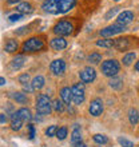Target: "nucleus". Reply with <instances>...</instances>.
<instances>
[{
    "instance_id": "obj_1",
    "label": "nucleus",
    "mask_w": 139,
    "mask_h": 147,
    "mask_svg": "<svg viewBox=\"0 0 139 147\" xmlns=\"http://www.w3.org/2000/svg\"><path fill=\"white\" fill-rule=\"evenodd\" d=\"M52 109V103H51L50 98L46 94H40L36 98V110L40 115H48Z\"/></svg>"
},
{
    "instance_id": "obj_2",
    "label": "nucleus",
    "mask_w": 139,
    "mask_h": 147,
    "mask_svg": "<svg viewBox=\"0 0 139 147\" xmlns=\"http://www.w3.org/2000/svg\"><path fill=\"white\" fill-rule=\"evenodd\" d=\"M101 70H102V72H103V75L114 78V76H116V74L119 72L120 66L115 59H110V60H106V62L102 63Z\"/></svg>"
},
{
    "instance_id": "obj_3",
    "label": "nucleus",
    "mask_w": 139,
    "mask_h": 147,
    "mask_svg": "<svg viewBox=\"0 0 139 147\" xmlns=\"http://www.w3.org/2000/svg\"><path fill=\"white\" fill-rule=\"evenodd\" d=\"M23 52H38L44 48V42L40 38H30L23 43Z\"/></svg>"
},
{
    "instance_id": "obj_4",
    "label": "nucleus",
    "mask_w": 139,
    "mask_h": 147,
    "mask_svg": "<svg viewBox=\"0 0 139 147\" xmlns=\"http://www.w3.org/2000/svg\"><path fill=\"white\" fill-rule=\"evenodd\" d=\"M72 30H74V26L71 22L68 20H62V22H59L58 24H55L54 27V32L56 35L59 36H67V35H71L72 34Z\"/></svg>"
},
{
    "instance_id": "obj_5",
    "label": "nucleus",
    "mask_w": 139,
    "mask_h": 147,
    "mask_svg": "<svg viewBox=\"0 0 139 147\" xmlns=\"http://www.w3.org/2000/svg\"><path fill=\"white\" fill-rule=\"evenodd\" d=\"M71 92H72V102L75 105H80L84 100V86L83 83H76L71 87Z\"/></svg>"
},
{
    "instance_id": "obj_6",
    "label": "nucleus",
    "mask_w": 139,
    "mask_h": 147,
    "mask_svg": "<svg viewBox=\"0 0 139 147\" xmlns=\"http://www.w3.org/2000/svg\"><path fill=\"white\" fill-rule=\"evenodd\" d=\"M126 28H124V26H122V24H112V26H110V27H106L103 28L101 31V35L103 36V38H111V36L116 35V34H120V32H123Z\"/></svg>"
},
{
    "instance_id": "obj_7",
    "label": "nucleus",
    "mask_w": 139,
    "mask_h": 147,
    "mask_svg": "<svg viewBox=\"0 0 139 147\" xmlns=\"http://www.w3.org/2000/svg\"><path fill=\"white\" fill-rule=\"evenodd\" d=\"M79 78H80V80L83 83H91V82L95 80V78H96V72L94 68L91 67H86L83 70L79 72Z\"/></svg>"
},
{
    "instance_id": "obj_8",
    "label": "nucleus",
    "mask_w": 139,
    "mask_h": 147,
    "mask_svg": "<svg viewBox=\"0 0 139 147\" xmlns=\"http://www.w3.org/2000/svg\"><path fill=\"white\" fill-rule=\"evenodd\" d=\"M90 114L92 116H99L103 112V102L101 99H94L90 105Z\"/></svg>"
},
{
    "instance_id": "obj_9",
    "label": "nucleus",
    "mask_w": 139,
    "mask_h": 147,
    "mask_svg": "<svg viewBox=\"0 0 139 147\" xmlns=\"http://www.w3.org/2000/svg\"><path fill=\"white\" fill-rule=\"evenodd\" d=\"M42 8L50 13H59V1L58 0H44Z\"/></svg>"
},
{
    "instance_id": "obj_10",
    "label": "nucleus",
    "mask_w": 139,
    "mask_h": 147,
    "mask_svg": "<svg viewBox=\"0 0 139 147\" xmlns=\"http://www.w3.org/2000/svg\"><path fill=\"white\" fill-rule=\"evenodd\" d=\"M50 68H51V71H52V74L59 75V74L64 72V70H66V63H64L63 59H56V60H54V62L51 63Z\"/></svg>"
},
{
    "instance_id": "obj_11",
    "label": "nucleus",
    "mask_w": 139,
    "mask_h": 147,
    "mask_svg": "<svg viewBox=\"0 0 139 147\" xmlns=\"http://www.w3.org/2000/svg\"><path fill=\"white\" fill-rule=\"evenodd\" d=\"M59 1V13H66L71 8H74L76 0H58Z\"/></svg>"
},
{
    "instance_id": "obj_12",
    "label": "nucleus",
    "mask_w": 139,
    "mask_h": 147,
    "mask_svg": "<svg viewBox=\"0 0 139 147\" xmlns=\"http://www.w3.org/2000/svg\"><path fill=\"white\" fill-rule=\"evenodd\" d=\"M51 47H52L55 51H62L67 47V40L64 38H62V36L54 38L51 40Z\"/></svg>"
},
{
    "instance_id": "obj_13",
    "label": "nucleus",
    "mask_w": 139,
    "mask_h": 147,
    "mask_svg": "<svg viewBox=\"0 0 139 147\" xmlns=\"http://www.w3.org/2000/svg\"><path fill=\"white\" fill-rule=\"evenodd\" d=\"M132 19H134V13H132L131 11H123L122 13H119V16H118V24L126 26V24L131 23Z\"/></svg>"
},
{
    "instance_id": "obj_14",
    "label": "nucleus",
    "mask_w": 139,
    "mask_h": 147,
    "mask_svg": "<svg viewBox=\"0 0 139 147\" xmlns=\"http://www.w3.org/2000/svg\"><path fill=\"white\" fill-rule=\"evenodd\" d=\"M130 47V43H128V39L126 38H119L114 40V48H116L118 51H126Z\"/></svg>"
},
{
    "instance_id": "obj_15",
    "label": "nucleus",
    "mask_w": 139,
    "mask_h": 147,
    "mask_svg": "<svg viewBox=\"0 0 139 147\" xmlns=\"http://www.w3.org/2000/svg\"><path fill=\"white\" fill-rule=\"evenodd\" d=\"M60 96H62V100L66 103V105H70L72 102V92H71V88L70 87H63L60 90Z\"/></svg>"
},
{
    "instance_id": "obj_16",
    "label": "nucleus",
    "mask_w": 139,
    "mask_h": 147,
    "mask_svg": "<svg viewBox=\"0 0 139 147\" xmlns=\"http://www.w3.org/2000/svg\"><path fill=\"white\" fill-rule=\"evenodd\" d=\"M16 114H18V116H19V118L23 120V122H30V120L32 119L31 111H30L28 109H26V107H23V109L18 110V111H16Z\"/></svg>"
},
{
    "instance_id": "obj_17",
    "label": "nucleus",
    "mask_w": 139,
    "mask_h": 147,
    "mask_svg": "<svg viewBox=\"0 0 139 147\" xmlns=\"http://www.w3.org/2000/svg\"><path fill=\"white\" fill-rule=\"evenodd\" d=\"M22 126H23V120L20 119L19 116H18V114L15 112L11 118V128L13 131H18V130L22 128Z\"/></svg>"
},
{
    "instance_id": "obj_18",
    "label": "nucleus",
    "mask_w": 139,
    "mask_h": 147,
    "mask_svg": "<svg viewBox=\"0 0 139 147\" xmlns=\"http://www.w3.org/2000/svg\"><path fill=\"white\" fill-rule=\"evenodd\" d=\"M18 47H19V44H18V42H16L15 39H8L5 46H4V50L7 51V52H9V54H12V52L18 51Z\"/></svg>"
},
{
    "instance_id": "obj_19",
    "label": "nucleus",
    "mask_w": 139,
    "mask_h": 147,
    "mask_svg": "<svg viewBox=\"0 0 139 147\" xmlns=\"http://www.w3.org/2000/svg\"><path fill=\"white\" fill-rule=\"evenodd\" d=\"M16 11L19 12V13H31L34 11V8L30 3L27 1H23V3H20L18 7H16Z\"/></svg>"
},
{
    "instance_id": "obj_20",
    "label": "nucleus",
    "mask_w": 139,
    "mask_h": 147,
    "mask_svg": "<svg viewBox=\"0 0 139 147\" xmlns=\"http://www.w3.org/2000/svg\"><path fill=\"white\" fill-rule=\"evenodd\" d=\"M43 86H44V78L42 75H38V76H35L31 82V87L32 90H42Z\"/></svg>"
},
{
    "instance_id": "obj_21",
    "label": "nucleus",
    "mask_w": 139,
    "mask_h": 147,
    "mask_svg": "<svg viewBox=\"0 0 139 147\" xmlns=\"http://www.w3.org/2000/svg\"><path fill=\"white\" fill-rule=\"evenodd\" d=\"M24 62H26V58L22 56V55H19V56H16L11 62V68L12 70H19L20 67L24 66Z\"/></svg>"
},
{
    "instance_id": "obj_22",
    "label": "nucleus",
    "mask_w": 139,
    "mask_h": 147,
    "mask_svg": "<svg viewBox=\"0 0 139 147\" xmlns=\"http://www.w3.org/2000/svg\"><path fill=\"white\" fill-rule=\"evenodd\" d=\"M71 143H72L74 146L82 143V134L76 127H75V130L72 131V135H71Z\"/></svg>"
},
{
    "instance_id": "obj_23",
    "label": "nucleus",
    "mask_w": 139,
    "mask_h": 147,
    "mask_svg": "<svg viewBox=\"0 0 139 147\" xmlns=\"http://www.w3.org/2000/svg\"><path fill=\"white\" fill-rule=\"evenodd\" d=\"M128 119H130V123L131 124H136L139 120V112L138 110L135 109H131L130 112H128Z\"/></svg>"
},
{
    "instance_id": "obj_24",
    "label": "nucleus",
    "mask_w": 139,
    "mask_h": 147,
    "mask_svg": "<svg viewBox=\"0 0 139 147\" xmlns=\"http://www.w3.org/2000/svg\"><path fill=\"white\" fill-rule=\"evenodd\" d=\"M12 96V99L13 100H16L18 103H27V96H26V94H23V92H13L11 95Z\"/></svg>"
},
{
    "instance_id": "obj_25",
    "label": "nucleus",
    "mask_w": 139,
    "mask_h": 147,
    "mask_svg": "<svg viewBox=\"0 0 139 147\" xmlns=\"http://www.w3.org/2000/svg\"><path fill=\"white\" fill-rule=\"evenodd\" d=\"M110 86H111L112 88H115V90H120L122 88V86H123V80H122L120 78L114 76L111 79V82H110Z\"/></svg>"
},
{
    "instance_id": "obj_26",
    "label": "nucleus",
    "mask_w": 139,
    "mask_h": 147,
    "mask_svg": "<svg viewBox=\"0 0 139 147\" xmlns=\"http://www.w3.org/2000/svg\"><path fill=\"white\" fill-rule=\"evenodd\" d=\"M98 47H104V48H111L114 47V40L111 39H103V40H98L96 42Z\"/></svg>"
},
{
    "instance_id": "obj_27",
    "label": "nucleus",
    "mask_w": 139,
    "mask_h": 147,
    "mask_svg": "<svg viewBox=\"0 0 139 147\" xmlns=\"http://www.w3.org/2000/svg\"><path fill=\"white\" fill-rule=\"evenodd\" d=\"M135 52H128L127 55H124L123 56V64L124 66H130L134 60H135Z\"/></svg>"
},
{
    "instance_id": "obj_28",
    "label": "nucleus",
    "mask_w": 139,
    "mask_h": 147,
    "mask_svg": "<svg viewBox=\"0 0 139 147\" xmlns=\"http://www.w3.org/2000/svg\"><path fill=\"white\" fill-rule=\"evenodd\" d=\"M92 139H94V142H96L98 144H106L108 142L107 136L102 135V134H95V135L92 136Z\"/></svg>"
},
{
    "instance_id": "obj_29",
    "label": "nucleus",
    "mask_w": 139,
    "mask_h": 147,
    "mask_svg": "<svg viewBox=\"0 0 139 147\" xmlns=\"http://www.w3.org/2000/svg\"><path fill=\"white\" fill-rule=\"evenodd\" d=\"M88 62L92 63V64H98V63L102 62V55L98 54V52H92V54L88 56Z\"/></svg>"
},
{
    "instance_id": "obj_30",
    "label": "nucleus",
    "mask_w": 139,
    "mask_h": 147,
    "mask_svg": "<svg viewBox=\"0 0 139 147\" xmlns=\"http://www.w3.org/2000/svg\"><path fill=\"white\" fill-rule=\"evenodd\" d=\"M52 109H54L56 112H63V110H64V106H63L62 100L55 99V100L52 102Z\"/></svg>"
},
{
    "instance_id": "obj_31",
    "label": "nucleus",
    "mask_w": 139,
    "mask_h": 147,
    "mask_svg": "<svg viewBox=\"0 0 139 147\" xmlns=\"http://www.w3.org/2000/svg\"><path fill=\"white\" fill-rule=\"evenodd\" d=\"M67 134H68V130H67V127H60V128H58V131H56V136H58L60 140L66 139Z\"/></svg>"
},
{
    "instance_id": "obj_32",
    "label": "nucleus",
    "mask_w": 139,
    "mask_h": 147,
    "mask_svg": "<svg viewBox=\"0 0 139 147\" xmlns=\"http://www.w3.org/2000/svg\"><path fill=\"white\" fill-rule=\"evenodd\" d=\"M118 142L122 147H134V143L131 140H127L126 138H118Z\"/></svg>"
},
{
    "instance_id": "obj_33",
    "label": "nucleus",
    "mask_w": 139,
    "mask_h": 147,
    "mask_svg": "<svg viewBox=\"0 0 139 147\" xmlns=\"http://www.w3.org/2000/svg\"><path fill=\"white\" fill-rule=\"evenodd\" d=\"M56 131H58V127H56V126H50V127L46 130V135L48 136V138L55 136L56 135Z\"/></svg>"
},
{
    "instance_id": "obj_34",
    "label": "nucleus",
    "mask_w": 139,
    "mask_h": 147,
    "mask_svg": "<svg viewBox=\"0 0 139 147\" xmlns=\"http://www.w3.org/2000/svg\"><path fill=\"white\" fill-rule=\"evenodd\" d=\"M28 80H30V75H28V74H23V75H20L19 76V82L22 83V84L28 83Z\"/></svg>"
},
{
    "instance_id": "obj_35",
    "label": "nucleus",
    "mask_w": 139,
    "mask_h": 147,
    "mask_svg": "<svg viewBox=\"0 0 139 147\" xmlns=\"http://www.w3.org/2000/svg\"><path fill=\"white\" fill-rule=\"evenodd\" d=\"M118 11H119V7H115V8H112V9H111V11H108L107 12V13H106V19H111V16H114V15H115V13H116V12H118Z\"/></svg>"
},
{
    "instance_id": "obj_36",
    "label": "nucleus",
    "mask_w": 139,
    "mask_h": 147,
    "mask_svg": "<svg viewBox=\"0 0 139 147\" xmlns=\"http://www.w3.org/2000/svg\"><path fill=\"white\" fill-rule=\"evenodd\" d=\"M20 19H22V13H12V15H9V20L11 22H18Z\"/></svg>"
},
{
    "instance_id": "obj_37",
    "label": "nucleus",
    "mask_w": 139,
    "mask_h": 147,
    "mask_svg": "<svg viewBox=\"0 0 139 147\" xmlns=\"http://www.w3.org/2000/svg\"><path fill=\"white\" fill-rule=\"evenodd\" d=\"M27 127H28V130H30V138H31V139H34V136H35V127H34V124H28Z\"/></svg>"
},
{
    "instance_id": "obj_38",
    "label": "nucleus",
    "mask_w": 139,
    "mask_h": 147,
    "mask_svg": "<svg viewBox=\"0 0 139 147\" xmlns=\"http://www.w3.org/2000/svg\"><path fill=\"white\" fill-rule=\"evenodd\" d=\"M8 120L7 115H4V114H0V123H5Z\"/></svg>"
},
{
    "instance_id": "obj_39",
    "label": "nucleus",
    "mask_w": 139,
    "mask_h": 147,
    "mask_svg": "<svg viewBox=\"0 0 139 147\" xmlns=\"http://www.w3.org/2000/svg\"><path fill=\"white\" fill-rule=\"evenodd\" d=\"M3 84H5V79L0 76V86H3Z\"/></svg>"
},
{
    "instance_id": "obj_40",
    "label": "nucleus",
    "mask_w": 139,
    "mask_h": 147,
    "mask_svg": "<svg viewBox=\"0 0 139 147\" xmlns=\"http://www.w3.org/2000/svg\"><path fill=\"white\" fill-rule=\"evenodd\" d=\"M32 87H28V86H24V91H31Z\"/></svg>"
},
{
    "instance_id": "obj_41",
    "label": "nucleus",
    "mask_w": 139,
    "mask_h": 147,
    "mask_svg": "<svg viewBox=\"0 0 139 147\" xmlns=\"http://www.w3.org/2000/svg\"><path fill=\"white\" fill-rule=\"evenodd\" d=\"M19 0H8V4H13V3H18Z\"/></svg>"
},
{
    "instance_id": "obj_42",
    "label": "nucleus",
    "mask_w": 139,
    "mask_h": 147,
    "mask_svg": "<svg viewBox=\"0 0 139 147\" xmlns=\"http://www.w3.org/2000/svg\"><path fill=\"white\" fill-rule=\"evenodd\" d=\"M75 147H87L84 143H79V144H75Z\"/></svg>"
},
{
    "instance_id": "obj_43",
    "label": "nucleus",
    "mask_w": 139,
    "mask_h": 147,
    "mask_svg": "<svg viewBox=\"0 0 139 147\" xmlns=\"http://www.w3.org/2000/svg\"><path fill=\"white\" fill-rule=\"evenodd\" d=\"M135 70H136V71H138V72H139V60H138V62L135 63Z\"/></svg>"
},
{
    "instance_id": "obj_44",
    "label": "nucleus",
    "mask_w": 139,
    "mask_h": 147,
    "mask_svg": "<svg viewBox=\"0 0 139 147\" xmlns=\"http://www.w3.org/2000/svg\"><path fill=\"white\" fill-rule=\"evenodd\" d=\"M115 1H119V0H115Z\"/></svg>"
}]
</instances>
